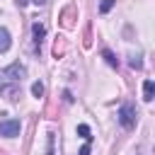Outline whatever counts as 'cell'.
Returning a JSON list of instances; mask_svg holds the SVG:
<instances>
[{
	"label": "cell",
	"mask_w": 155,
	"mask_h": 155,
	"mask_svg": "<svg viewBox=\"0 0 155 155\" xmlns=\"http://www.w3.org/2000/svg\"><path fill=\"white\" fill-rule=\"evenodd\" d=\"M44 2H46V0H34V5H44Z\"/></svg>",
	"instance_id": "4fadbf2b"
},
{
	"label": "cell",
	"mask_w": 155,
	"mask_h": 155,
	"mask_svg": "<svg viewBox=\"0 0 155 155\" xmlns=\"http://www.w3.org/2000/svg\"><path fill=\"white\" fill-rule=\"evenodd\" d=\"M19 131H22L19 119H2V121H0V136L15 138V136H19Z\"/></svg>",
	"instance_id": "3957f363"
},
{
	"label": "cell",
	"mask_w": 155,
	"mask_h": 155,
	"mask_svg": "<svg viewBox=\"0 0 155 155\" xmlns=\"http://www.w3.org/2000/svg\"><path fill=\"white\" fill-rule=\"evenodd\" d=\"M31 94L39 99V97L44 94V85H41V82H34V85H31Z\"/></svg>",
	"instance_id": "30bf717a"
},
{
	"label": "cell",
	"mask_w": 155,
	"mask_h": 155,
	"mask_svg": "<svg viewBox=\"0 0 155 155\" xmlns=\"http://www.w3.org/2000/svg\"><path fill=\"white\" fill-rule=\"evenodd\" d=\"M114 5H116V0H102V2H99V12H102V15H107Z\"/></svg>",
	"instance_id": "9c48e42d"
},
{
	"label": "cell",
	"mask_w": 155,
	"mask_h": 155,
	"mask_svg": "<svg viewBox=\"0 0 155 155\" xmlns=\"http://www.w3.org/2000/svg\"><path fill=\"white\" fill-rule=\"evenodd\" d=\"M153 97H155V82L143 80V102H153Z\"/></svg>",
	"instance_id": "5b68a950"
},
{
	"label": "cell",
	"mask_w": 155,
	"mask_h": 155,
	"mask_svg": "<svg viewBox=\"0 0 155 155\" xmlns=\"http://www.w3.org/2000/svg\"><path fill=\"white\" fill-rule=\"evenodd\" d=\"M53 140H56V136L48 133V148H46V155H53Z\"/></svg>",
	"instance_id": "8fae6325"
},
{
	"label": "cell",
	"mask_w": 155,
	"mask_h": 155,
	"mask_svg": "<svg viewBox=\"0 0 155 155\" xmlns=\"http://www.w3.org/2000/svg\"><path fill=\"white\" fill-rule=\"evenodd\" d=\"M78 155H90V143H85V145L80 148V153H78Z\"/></svg>",
	"instance_id": "7c38bea8"
},
{
	"label": "cell",
	"mask_w": 155,
	"mask_h": 155,
	"mask_svg": "<svg viewBox=\"0 0 155 155\" xmlns=\"http://www.w3.org/2000/svg\"><path fill=\"white\" fill-rule=\"evenodd\" d=\"M27 75V68L22 63H12L7 68L0 70V97H7V99H17L19 97V82L24 80Z\"/></svg>",
	"instance_id": "6da1fadb"
},
{
	"label": "cell",
	"mask_w": 155,
	"mask_h": 155,
	"mask_svg": "<svg viewBox=\"0 0 155 155\" xmlns=\"http://www.w3.org/2000/svg\"><path fill=\"white\" fill-rule=\"evenodd\" d=\"M119 124L126 128V131H131L133 126H136V107L133 104H121V109H119Z\"/></svg>",
	"instance_id": "7a4b0ae2"
},
{
	"label": "cell",
	"mask_w": 155,
	"mask_h": 155,
	"mask_svg": "<svg viewBox=\"0 0 155 155\" xmlns=\"http://www.w3.org/2000/svg\"><path fill=\"white\" fill-rule=\"evenodd\" d=\"M102 56L107 58V63H109L111 68H119V58H116V56H114V53H111L109 48H104V51H102Z\"/></svg>",
	"instance_id": "ba28073f"
},
{
	"label": "cell",
	"mask_w": 155,
	"mask_h": 155,
	"mask_svg": "<svg viewBox=\"0 0 155 155\" xmlns=\"http://www.w3.org/2000/svg\"><path fill=\"white\" fill-rule=\"evenodd\" d=\"M31 34H34V51L41 53V44H44V36H46V27L41 22H34L31 24Z\"/></svg>",
	"instance_id": "277c9868"
},
{
	"label": "cell",
	"mask_w": 155,
	"mask_h": 155,
	"mask_svg": "<svg viewBox=\"0 0 155 155\" xmlns=\"http://www.w3.org/2000/svg\"><path fill=\"white\" fill-rule=\"evenodd\" d=\"M10 44H12V39H10V31H7L5 27H0V53H5V51L10 48Z\"/></svg>",
	"instance_id": "8992f818"
},
{
	"label": "cell",
	"mask_w": 155,
	"mask_h": 155,
	"mask_svg": "<svg viewBox=\"0 0 155 155\" xmlns=\"http://www.w3.org/2000/svg\"><path fill=\"white\" fill-rule=\"evenodd\" d=\"M78 136H80V138H85L87 143H92V131H90V126H87V124H80V126H78Z\"/></svg>",
	"instance_id": "52a82bcc"
}]
</instances>
